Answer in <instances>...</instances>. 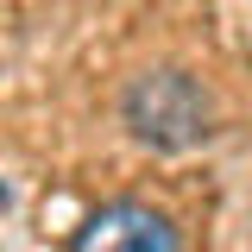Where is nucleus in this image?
Returning a JSON list of instances; mask_svg holds the SVG:
<instances>
[{"label":"nucleus","instance_id":"obj_1","mask_svg":"<svg viewBox=\"0 0 252 252\" xmlns=\"http://www.w3.org/2000/svg\"><path fill=\"white\" fill-rule=\"evenodd\" d=\"M120 114L132 126V139H145L152 152H189L215 132V94L189 69H145L126 82Z\"/></svg>","mask_w":252,"mask_h":252},{"label":"nucleus","instance_id":"obj_2","mask_svg":"<svg viewBox=\"0 0 252 252\" xmlns=\"http://www.w3.org/2000/svg\"><path fill=\"white\" fill-rule=\"evenodd\" d=\"M69 252H183V233L139 195H114L69 233Z\"/></svg>","mask_w":252,"mask_h":252}]
</instances>
